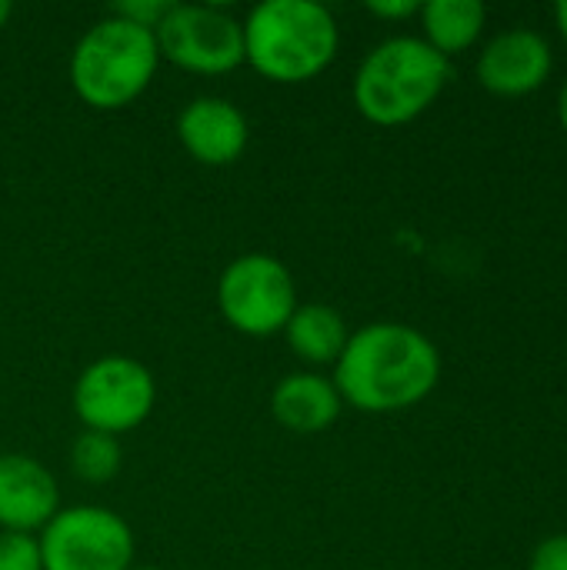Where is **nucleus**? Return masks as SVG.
<instances>
[{
	"instance_id": "obj_1",
	"label": "nucleus",
	"mask_w": 567,
	"mask_h": 570,
	"mask_svg": "<svg viewBox=\"0 0 567 570\" xmlns=\"http://www.w3.org/2000/svg\"><path fill=\"white\" fill-rule=\"evenodd\" d=\"M341 401L364 414H398L428 401L441 381V351L428 334L401 321H374L351 331L331 377Z\"/></svg>"
},
{
	"instance_id": "obj_2",
	"label": "nucleus",
	"mask_w": 567,
	"mask_h": 570,
	"mask_svg": "<svg viewBox=\"0 0 567 570\" xmlns=\"http://www.w3.org/2000/svg\"><path fill=\"white\" fill-rule=\"evenodd\" d=\"M241 23L244 63L271 83H307L341 50L334 13L314 0H264Z\"/></svg>"
},
{
	"instance_id": "obj_3",
	"label": "nucleus",
	"mask_w": 567,
	"mask_h": 570,
	"mask_svg": "<svg viewBox=\"0 0 567 570\" xmlns=\"http://www.w3.org/2000/svg\"><path fill=\"white\" fill-rule=\"evenodd\" d=\"M451 80V60L418 33L381 40L358 63L351 97L358 114L374 127H404L428 114Z\"/></svg>"
},
{
	"instance_id": "obj_4",
	"label": "nucleus",
	"mask_w": 567,
	"mask_h": 570,
	"mask_svg": "<svg viewBox=\"0 0 567 570\" xmlns=\"http://www.w3.org/2000/svg\"><path fill=\"white\" fill-rule=\"evenodd\" d=\"M160 50L154 30L137 27L107 10L90 23L70 50V87L94 110L130 107L154 83Z\"/></svg>"
},
{
	"instance_id": "obj_5",
	"label": "nucleus",
	"mask_w": 567,
	"mask_h": 570,
	"mask_svg": "<svg viewBox=\"0 0 567 570\" xmlns=\"http://www.w3.org/2000/svg\"><path fill=\"white\" fill-rule=\"evenodd\" d=\"M297 281L271 254H241L217 277V311L244 337H274L297 311Z\"/></svg>"
},
{
	"instance_id": "obj_6",
	"label": "nucleus",
	"mask_w": 567,
	"mask_h": 570,
	"mask_svg": "<svg viewBox=\"0 0 567 570\" xmlns=\"http://www.w3.org/2000/svg\"><path fill=\"white\" fill-rule=\"evenodd\" d=\"M70 404L84 431L120 438L137 431L150 417L157 404V381L150 367L137 357L107 354L80 371Z\"/></svg>"
},
{
	"instance_id": "obj_7",
	"label": "nucleus",
	"mask_w": 567,
	"mask_h": 570,
	"mask_svg": "<svg viewBox=\"0 0 567 570\" xmlns=\"http://www.w3.org/2000/svg\"><path fill=\"white\" fill-rule=\"evenodd\" d=\"M37 541L43 570H130L137 561L130 524L97 504L60 508Z\"/></svg>"
},
{
	"instance_id": "obj_8",
	"label": "nucleus",
	"mask_w": 567,
	"mask_h": 570,
	"mask_svg": "<svg viewBox=\"0 0 567 570\" xmlns=\"http://www.w3.org/2000/svg\"><path fill=\"white\" fill-rule=\"evenodd\" d=\"M160 60L177 70L221 77L244 67V23L211 3H170L154 30Z\"/></svg>"
},
{
	"instance_id": "obj_9",
	"label": "nucleus",
	"mask_w": 567,
	"mask_h": 570,
	"mask_svg": "<svg viewBox=\"0 0 567 570\" xmlns=\"http://www.w3.org/2000/svg\"><path fill=\"white\" fill-rule=\"evenodd\" d=\"M555 70V50L545 33L531 27H511L491 37L475 63L478 83L495 97L538 94Z\"/></svg>"
},
{
	"instance_id": "obj_10",
	"label": "nucleus",
	"mask_w": 567,
	"mask_h": 570,
	"mask_svg": "<svg viewBox=\"0 0 567 570\" xmlns=\"http://www.w3.org/2000/svg\"><path fill=\"white\" fill-rule=\"evenodd\" d=\"M177 140L190 154V160L204 167H231L247 150L251 124L234 100L204 94L180 107Z\"/></svg>"
},
{
	"instance_id": "obj_11",
	"label": "nucleus",
	"mask_w": 567,
	"mask_h": 570,
	"mask_svg": "<svg viewBox=\"0 0 567 570\" xmlns=\"http://www.w3.org/2000/svg\"><path fill=\"white\" fill-rule=\"evenodd\" d=\"M57 511V478L30 454H0V531L40 534Z\"/></svg>"
},
{
	"instance_id": "obj_12",
	"label": "nucleus",
	"mask_w": 567,
	"mask_h": 570,
	"mask_svg": "<svg viewBox=\"0 0 567 570\" xmlns=\"http://www.w3.org/2000/svg\"><path fill=\"white\" fill-rule=\"evenodd\" d=\"M344 411L341 391L317 371H294L271 391V417L291 434H324Z\"/></svg>"
},
{
	"instance_id": "obj_13",
	"label": "nucleus",
	"mask_w": 567,
	"mask_h": 570,
	"mask_svg": "<svg viewBox=\"0 0 567 570\" xmlns=\"http://www.w3.org/2000/svg\"><path fill=\"white\" fill-rule=\"evenodd\" d=\"M281 334H284L291 354L297 361H304L307 367H334L351 341V327H348L344 314L321 301L297 304V311L291 314L287 327Z\"/></svg>"
},
{
	"instance_id": "obj_14",
	"label": "nucleus",
	"mask_w": 567,
	"mask_h": 570,
	"mask_svg": "<svg viewBox=\"0 0 567 570\" xmlns=\"http://www.w3.org/2000/svg\"><path fill=\"white\" fill-rule=\"evenodd\" d=\"M418 20L421 40L451 60L468 53L481 40L488 27V10L481 0H428L421 3Z\"/></svg>"
},
{
	"instance_id": "obj_15",
	"label": "nucleus",
	"mask_w": 567,
	"mask_h": 570,
	"mask_svg": "<svg viewBox=\"0 0 567 570\" xmlns=\"http://www.w3.org/2000/svg\"><path fill=\"white\" fill-rule=\"evenodd\" d=\"M124 468L120 438L100 431H80L70 444V471L84 484H110Z\"/></svg>"
},
{
	"instance_id": "obj_16",
	"label": "nucleus",
	"mask_w": 567,
	"mask_h": 570,
	"mask_svg": "<svg viewBox=\"0 0 567 570\" xmlns=\"http://www.w3.org/2000/svg\"><path fill=\"white\" fill-rule=\"evenodd\" d=\"M0 570H43L37 534L0 531Z\"/></svg>"
},
{
	"instance_id": "obj_17",
	"label": "nucleus",
	"mask_w": 567,
	"mask_h": 570,
	"mask_svg": "<svg viewBox=\"0 0 567 570\" xmlns=\"http://www.w3.org/2000/svg\"><path fill=\"white\" fill-rule=\"evenodd\" d=\"M174 0H124V3H114L110 13L137 23V27H147V30H157V23L167 17Z\"/></svg>"
},
{
	"instance_id": "obj_18",
	"label": "nucleus",
	"mask_w": 567,
	"mask_h": 570,
	"mask_svg": "<svg viewBox=\"0 0 567 570\" xmlns=\"http://www.w3.org/2000/svg\"><path fill=\"white\" fill-rule=\"evenodd\" d=\"M528 570H567V534H551L545 538L531 561H528Z\"/></svg>"
},
{
	"instance_id": "obj_19",
	"label": "nucleus",
	"mask_w": 567,
	"mask_h": 570,
	"mask_svg": "<svg viewBox=\"0 0 567 570\" xmlns=\"http://www.w3.org/2000/svg\"><path fill=\"white\" fill-rule=\"evenodd\" d=\"M418 10H421L418 0H371V3H368V13H371V17L391 20V23L411 20V17H418Z\"/></svg>"
},
{
	"instance_id": "obj_20",
	"label": "nucleus",
	"mask_w": 567,
	"mask_h": 570,
	"mask_svg": "<svg viewBox=\"0 0 567 570\" xmlns=\"http://www.w3.org/2000/svg\"><path fill=\"white\" fill-rule=\"evenodd\" d=\"M555 23H558V33H561V40L567 43V0H561V3L555 7Z\"/></svg>"
},
{
	"instance_id": "obj_21",
	"label": "nucleus",
	"mask_w": 567,
	"mask_h": 570,
	"mask_svg": "<svg viewBox=\"0 0 567 570\" xmlns=\"http://www.w3.org/2000/svg\"><path fill=\"white\" fill-rule=\"evenodd\" d=\"M558 120H561V127H565L567 134V80L561 83V90H558Z\"/></svg>"
},
{
	"instance_id": "obj_22",
	"label": "nucleus",
	"mask_w": 567,
	"mask_h": 570,
	"mask_svg": "<svg viewBox=\"0 0 567 570\" xmlns=\"http://www.w3.org/2000/svg\"><path fill=\"white\" fill-rule=\"evenodd\" d=\"M10 17H13V3L10 0H0V30L10 23Z\"/></svg>"
},
{
	"instance_id": "obj_23",
	"label": "nucleus",
	"mask_w": 567,
	"mask_h": 570,
	"mask_svg": "<svg viewBox=\"0 0 567 570\" xmlns=\"http://www.w3.org/2000/svg\"><path fill=\"white\" fill-rule=\"evenodd\" d=\"M130 570H160V568H147V564H134Z\"/></svg>"
}]
</instances>
